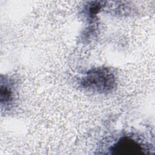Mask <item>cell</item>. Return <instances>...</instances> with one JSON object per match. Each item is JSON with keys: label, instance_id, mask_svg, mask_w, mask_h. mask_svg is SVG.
Wrapping results in <instances>:
<instances>
[{"label": "cell", "instance_id": "1", "mask_svg": "<svg viewBox=\"0 0 155 155\" xmlns=\"http://www.w3.org/2000/svg\"><path fill=\"white\" fill-rule=\"evenodd\" d=\"M85 83L87 87L97 90H107L111 88L113 84L112 74L102 70L89 73Z\"/></svg>", "mask_w": 155, "mask_h": 155}]
</instances>
